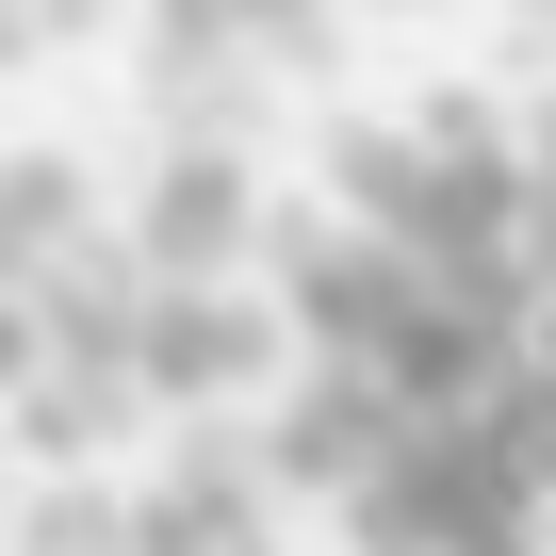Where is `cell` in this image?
<instances>
[{
    "label": "cell",
    "instance_id": "cell-1",
    "mask_svg": "<svg viewBox=\"0 0 556 556\" xmlns=\"http://www.w3.org/2000/svg\"><path fill=\"white\" fill-rule=\"evenodd\" d=\"M344 540H361V556H540V540H556V491L507 458L491 409H442V426H409V442L344 491Z\"/></svg>",
    "mask_w": 556,
    "mask_h": 556
},
{
    "label": "cell",
    "instance_id": "cell-2",
    "mask_svg": "<svg viewBox=\"0 0 556 556\" xmlns=\"http://www.w3.org/2000/svg\"><path fill=\"white\" fill-rule=\"evenodd\" d=\"M262 262H278V312H295L328 361H377L409 312H426V262H409V229H377V213H278L262 229Z\"/></svg>",
    "mask_w": 556,
    "mask_h": 556
},
{
    "label": "cell",
    "instance_id": "cell-3",
    "mask_svg": "<svg viewBox=\"0 0 556 556\" xmlns=\"http://www.w3.org/2000/svg\"><path fill=\"white\" fill-rule=\"evenodd\" d=\"M131 409H164L131 328H83V344H50V361L17 377V442H34L50 475H99V458L131 442Z\"/></svg>",
    "mask_w": 556,
    "mask_h": 556
},
{
    "label": "cell",
    "instance_id": "cell-4",
    "mask_svg": "<svg viewBox=\"0 0 556 556\" xmlns=\"http://www.w3.org/2000/svg\"><path fill=\"white\" fill-rule=\"evenodd\" d=\"M409 442V393L377 377V361H328V377H295V393H278V426H262V458H278V491H361L377 458Z\"/></svg>",
    "mask_w": 556,
    "mask_h": 556
},
{
    "label": "cell",
    "instance_id": "cell-5",
    "mask_svg": "<svg viewBox=\"0 0 556 556\" xmlns=\"http://www.w3.org/2000/svg\"><path fill=\"white\" fill-rule=\"evenodd\" d=\"M262 377H278V312L262 295H229V278H164L148 295V393L164 409H229Z\"/></svg>",
    "mask_w": 556,
    "mask_h": 556
},
{
    "label": "cell",
    "instance_id": "cell-6",
    "mask_svg": "<svg viewBox=\"0 0 556 556\" xmlns=\"http://www.w3.org/2000/svg\"><path fill=\"white\" fill-rule=\"evenodd\" d=\"M131 229H148V262H164V278H229V262L262 245V197H245V164H229V131H180Z\"/></svg>",
    "mask_w": 556,
    "mask_h": 556
},
{
    "label": "cell",
    "instance_id": "cell-7",
    "mask_svg": "<svg viewBox=\"0 0 556 556\" xmlns=\"http://www.w3.org/2000/svg\"><path fill=\"white\" fill-rule=\"evenodd\" d=\"M426 180H442V148H426V115H409V131H377V115H344V131H328V197H344V213H377V229H409V213H426Z\"/></svg>",
    "mask_w": 556,
    "mask_h": 556
},
{
    "label": "cell",
    "instance_id": "cell-8",
    "mask_svg": "<svg viewBox=\"0 0 556 556\" xmlns=\"http://www.w3.org/2000/svg\"><path fill=\"white\" fill-rule=\"evenodd\" d=\"M17 556H164V540H148V507H115L99 475H66V491L34 507V540H17Z\"/></svg>",
    "mask_w": 556,
    "mask_h": 556
},
{
    "label": "cell",
    "instance_id": "cell-9",
    "mask_svg": "<svg viewBox=\"0 0 556 556\" xmlns=\"http://www.w3.org/2000/svg\"><path fill=\"white\" fill-rule=\"evenodd\" d=\"M0 229L50 262V245L83 229V164H66V148H17V164H0Z\"/></svg>",
    "mask_w": 556,
    "mask_h": 556
},
{
    "label": "cell",
    "instance_id": "cell-10",
    "mask_svg": "<svg viewBox=\"0 0 556 556\" xmlns=\"http://www.w3.org/2000/svg\"><path fill=\"white\" fill-rule=\"evenodd\" d=\"M491 426H507V458H523V475L556 491V361H540V344H523V361L491 377Z\"/></svg>",
    "mask_w": 556,
    "mask_h": 556
},
{
    "label": "cell",
    "instance_id": "cell-11",
    "mask_svg": "<svg viewBox=\"0 0 556 556\" xmlns=\"http://www.w3.org/2000/svg\"><path fill=\"white\" fill-rule=\"evenodd\" d=\"M409 115H426V148H523V131H507L475 83H442V99H409Z\"/></svg>",
    "mask_w": 556,
    "mask_h": 556
},
{
    "label": "cell",
    "instance_id": "cell-12",
    "mask_svg": "<svg viewBox=\"0 0 556 556\" xmlns=\"http://www.w3.org/2000/svg\"><path fill=\"white\" fill-rule=\"evenodd\" d=\"M34 361H50V312H34V278H0V409H17Z\"/></svg>",
    "mask_w": 556,
    "mask_h": 556
},
{
    "label": "cell",
    "instance_id": "cell-13",
    "mask_svg": "<svg viewBox=\"0 0 556 556\" xmlns=\"http://www.w3.org/2000/svg\"><path fill=\"white\" fill-rule=\"evenodd\" d=\"M523 180H540V197H556V99H540V115H523Z\"/></svg>",
    "mask_w": 556,
    "mask_h": 556
},
{
    "label": "cell",
    "instance_id": "cell-14",
    "mask_svg": "<svg viewBox=\"0 0 556 556\" xmlns=\"http://www.w3.org/2000/svg\"><path fill=\"white\" fill-rule=\"evenodd\" d=\"M17 17H34V34H83V17H99V0H17Z\"/></svg>",
    "mask_w": 556,
    "mask_h": 556
},
{
    "label": "cell",
    "instance_id": "cell-15",
    "mask_svg": "<svg viewBox=\"0 0 556 556\" xmlns=\"http://www.w3.org/2000/svg\"><path fill=\"white\" fill-rule=\"evenodd\" d=\"M17 50H34V17H17V0H0V66H17Z\"/></svg>",
    "mask_w": 556,
    "mask_h": 556
}]
</instances>
